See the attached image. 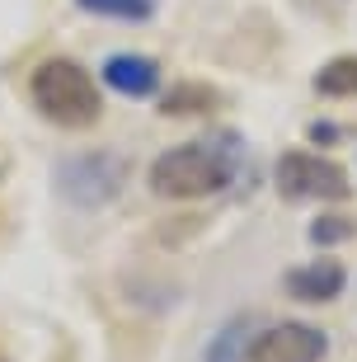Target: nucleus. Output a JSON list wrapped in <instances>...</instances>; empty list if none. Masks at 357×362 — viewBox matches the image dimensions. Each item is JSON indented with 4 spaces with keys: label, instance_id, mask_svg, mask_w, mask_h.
I'll return each instance as SVG.
<instances>
[{
    "label": "nucleus",
    "instance_id": "f257e3e1",
    "mask_svg": "<svg viewBox=\"0 0 357 362\" xmlns=\"http://www.w3.org/2000/svg\"><path fill=\"white\" fill-rule=\"evenodd\" d=\"M235 160H240L235 132H216V136H202V141H179V146L160 151L151 160L146 184L165 202H202V198H216L221 188H230Z\"/></svg>",
    "mask_w": 357,
    "mask_h": 362
},
{
    "label": "nucleus",
    "instance_id": "f03ea898",
    "mask_svg": "<svg viewBox=\"0 0 357 362\" xmlns=\"http://www.w3.org/2000/svg\"><path fill=\"white\" fill-rule=\"evenodd\" d=\"M28 99L52 127H66V132L94 127L99 113H104V94H99L94 76L80 62H71V57H47L42 66H33Z\"/></svg>",
    "mask_w": 357,
    "mask_h": 362
},
{
    "label": "nucleus",
    "instance_id": "7ed1b4c3",
    "mask_svg": "<svg viewBox=\"0 0 357 362\" xmlns=\"http://www.w3.org/2000/svg\"><path fill=\"white\" fill-rule=\"evenodd\" d=\"M122 184H127V160L113 151H80L57 165V198L80 212H99L122 193Z\"/></svg>",
    "mask_w": 357,
    "mask_h": 362
},
{
    "label": "nucleus",
    "instance_id": "20e7f679",
    "mask_svg": "<svg viewBox=\"0 0 357 362\" xmlns=\"http://www.w3.org/2000/svg\"><path fill=\"white\" fill-rule=\"evenodd\" d=\"M273 188L282 202H348L353 184H348L344 165L324 160L320 151H282L273 165Z\"/></svg>",
    "mask_w": 357,
    "mask_h": 362
},
{
    "label": "nucleus",
    "instance_id": "39448f33",
    "mask_svg": "<svg viewBox=\"0 0 357 362\" xmlns=\"http://www.w3.org/2000/svg\"><path fill=\"white\" fill-rule=\"evenodd\" d=\"M329 339L305 320H278L259 329L250 344V362H324Z\"/></svg>",
    "mask_w": 357,
    "mask_h": 362
},
{
    "label": "nucleus",
    "instance_id": "423d86ee",
    "mask_svg": "<svg viewBox=\"0 0 357 362\" xmlns=\"http://www.w3.org/2000/svg\"><path fill=\"white\" fill-rule=\"evenodd\" d=\"M348 287V269L339 259L320 255L310 264H296V269L282 273V292L291 301H301V306H324V301H339Z\"/></svg>",
    "mask_w": 357,
    "mask_h": 362
},
{
    "label": "nucleus",
    "instance_id": "0eeeda50",
    "mask_svg": "<svg viewBox=\"0 0 357 362\" xmlns=\"http://www.w3.org/2000/svg\"><path fill=\"white\" fill-rule=\"evenodd\" d=\"M104 85L122 99H156L160 94V62L146 52H113L104 57Z\"/></svg>",
    "mask_w": 357,
    "mask_h": 362
},
{
    "label": "nucleus",
    "instance_id": "6e6552de",
    "mask_svg": "<svg viewBox=\"0 0 357 362\" xmlns=\"http://www.w3.org/2000/svg\"><path fill=\"white\" fill-rule=\"evenodd\" d=\"M254 344V315H235L212 334V344L202 349V362H250Z\"/></svg>",
    "mask_w": 357,
    "mask_h": 362
},
{
    "label": "nucleus",
    "instance_id": "1a4fd4ad",
    "mask_svg": "<svg viewBox=\"0 0 357 362\" xmlns=\"http://www.w3.org/2000/svg\"><path fill=\"white\" fill-rule=\"evenodd\" d=\"M310 90H315L320 99H357V52L329 57V62L315 71Z\"/></svg>",
    "mask_w": 357,
    "mask_h": 362
},
{
    "label": "nucleus",
    "instance_id": "9d476101",
    "mask_svg": "<svg viewBox=\"0 0 357 362\" xmlns=\"http://www.w3.org/2000/svg\"><path fill=\"white\" fill-rule=\"evenodd\" d=\"M221 104V94L212 85H174L170 94H160V113H170V118H184V113H212Z\"/></svg>",
    "mask_w": 357,
    "mask_h": 362
},
{
    "label": "nucleus",
    "instance_id": "9b49d317",
    "mask_svg": "<svg viewBox=\"0 0 357 362\" xmlns=\"http://www.w3.org/2000/svg\"><path fill=\"white\" fill-rule=\"evenodd\" d=\"M85 14H99V19H118V24H146L156 19L160 0H76Z\"/></svg>",
    "mask_w": 357,
    "mask_h": 362
},
{
    "label": "nucleus",
    "instance_id": "f8f14e48",
    "mask_svg": "<svg viewBox=\"0 0 357 362\" xmlns=\"http://www.w3.org/2000/svg\"><path fill=\"white\" fill-rule=\"evenodd\" d=\"M357 235V221L344 212H320L315 221H310V245L315 250H334V245H348Z\"/></svg>",
    "mask_w": 357,
    "mask_h": 362
},
{
    "label": "nucleus",
    "instance_id": "ddd939ff",
    "mask_svg": "<svg viewBox=\"0 0 357 362\" xmlns=\"http://www.w3.org/2000/svg\"><path fill=\"white\" fill-rule=\"evenodd\" d=\"M348 136V127H339V122H310V146L324 151V146H339Z\"/></svg>",
    "mask_w": 357,
    "mask_h": 362
},
{
    "label": "nucleus",
    "instance_id": "4468645a",
    "mask_svg": "<svg viewBox=\"0 0 357 362\" xmlns=\"http://www.w3.org/2000/svg\"><path fill=\"white\" fill-rule=\"evenodd\" d=\"M0 362H10V358H5V349H0Z\"/></svg>",
    "mask_w": 357,
    "mask_h": 362
}]
</instances>
